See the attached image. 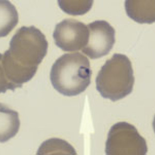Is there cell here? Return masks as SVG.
<instances>
[{
  "mask_svg": "<svg viewBox=\"0 0 155 155\" xmlns=\"http://www.w3.org/2000/svg\"><path fill=\"white\" fill-rule=\"evenodd\" d=\"M92 71L88 59L80 52L65 53L52 65L50 80L52 86L61 94L79 95L91 84Z\"/></svg>",
  "mask_w": 155,
  "mask_h": 155,
  "instance_id": "6da1fadb",
  "label": "cell"
},
{
  "mask_svg": "<svg viewBox=\"0 0 155 155\" xmlns=\"http://www.w3.org/2000/svg\"><path fill=\"white\" fill-rule=\"evenodd\" d=\"M126 13L139 23H152L155 19V0L128 1L125 2Z\"/></svg>",
  "mask_w": 155,
  "mask_h": 155,
  "instance_id": "ba28073f",
  "label": "cell"
},
{
  "mask_svg": "<svg viewBox=\"0 0 155 155\" xmlns=\"http://www.w3.org/2000/svg\"><path fill=\"white\" fill-rule=\"evenodd\" d=\"M134 83L131 62L121 53H114L107 60L96 79L97 91L103 98L114 102L130 94Z\"/></svg>",
  "mask_w": 155,
  "mask_h": 155,
  "instance_id": "7a4b0ae2",
  "label": "cell"
},
{
  "mask_svg": "<svg viewBox=\"0 0 155 155\" xmlns=\"http://www.w3.org/2000/svg\"><path fill=\"white\" fill-rule=\"evenodd\" d=\"M48 42L42 31L34 26L17 30L7 51L17 63L29 68H38L46 56Z\"/></svg>",
  "mask_w": 155,
  "mask_h": 155,
  "instance_id": "3957f363",
  "label": "cell"
},
{
  "mask_svg": "<svg viewBox=\"0 0 155 155\" xmlns=\"http://www.w3.org/2000/svg\"><path fill=\"white\" fill-rule=\"evenodd\" d=\"M1 37L6 36L17 25L18 15L16 7L8 1H0Z\"/></svg>",
  "mask_w": 155,
  "mask_h": 155,
  "instance_id": "30bf717a",
  "label": "cell"
},
{
  "mask_svg": "<svg viewBox=\"0 0 155 155\" xmlns=\"http://www.w3.org/2000/svg\"><path fill=\"white\" fill-rule=\"evenodd\" d=\"M53 38L55 45L64 51H79L88 42V29L82 22L65 18L56 25Z\"/></svg>",
  "mask_w": 155,
  "mask_h": 155,
  "instance_id": "5b68a950",
  "label": "cell"
},
{
  "mask_svg": "<svg viewBox=\"0 0 155 155\" xmlns=\"http://www.w3.org/2000/svg\"><path fill=\"white\" fill-rule=\"evenodd\" d=\"M147 141L135 126L120 122L111 127L105 144L107 155H145Z\"/></svg>",
  "mask_w": 155,
  "mask_h": 155,
  "instance_id": "277c9868",
  "label": "cell"
},
{
  "mask_svg": "<svg viewBox=\"0 0 155 155\" xmlns=\"http://www.w3.org/2000/svg\"><path fill=\"white\" fill-rule=\"evenodd\" d=\"M38 68H28L15 62L7 51L1 54V93L8 90L14 91L21 88L35 75Z\"/></svg>",
  "mask_w": 155,
  "mask_h": 155,
  "instance_id": "52a82bcc",
  "label": "cell"
},
{
  "mask_svg": "<svg viewBox=\"0 0 155 155\" xmlns=\"http://www.w3.org/2000/svg\"><path fill=\"white\" fill-rule=\"evenodd\" d=\"M58 5L64 12L73 16L86 14L92 8L94 1L66 0L57 1Z\"/></svg>",
  "mask_w": 155,
  "mask_h": 155,
  "instance_id": "7c38bea8",
  "label": "cell"
},
{
  "mask_svg": "<svg viewBox=\"0 0 155 155\" xmlns=\"http://www.w3.org/2000/svg\"><path fill=\"white\" fill-rule=\"evenodd\" d=\"M0 114V140L1 143H4L17 134L19 130L20 121L17 111L2 103Z\"/></svg>",
  "mask_w": 155,
  "mask_h": 155,
  "instance_id": "9c48e42d",
  "label": "cell"
},
{
  "mask_svg": "<svg viewBox=\"0 0 155 155\" xmlns=\"http://www.w3.org/2000/svg\"><path fill=\"white\" fill-rule=\"evenodd\" d=\"M88 41L82 52L92 59L107 55L115 43V30L108 22L99 20L87 25Z\"/></svg>",
  "mask_w": 155,
  "mask_h": 155,
  "instance_id": "8992f818",
  "label": "cell"
},
{
  "mask_svg": "<svg viewBox=\"0 0 155 155\" xmlns=\"http://www.w3.org/2000/svg\"><path fill=\"white\" fill-rule=\"evenodd\" d=\"M61 153L77 155L76 151L70 143L60 138H52L45 140L40 145L36 155Z\"/></svg>",
  "mask_w": 155,
  "mask_h": 155,
  "instance_id": "8fae6325",
  "label": "cell"
}]
</instances>
